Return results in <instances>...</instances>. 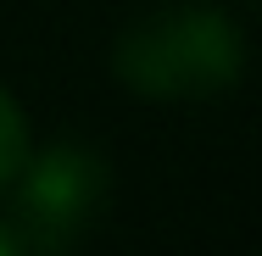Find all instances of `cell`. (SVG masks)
<instances>
[{
    "mask_svg": "<svg viewBox=\"0 0 262 256\" xmlns=\"http://www.w3.org/2000/svg\"><path fill=\"white\" fill-rule=\"evenodd\" d=\"M246 67L234 22L212 6H167L117 39V78L145 95H212Z\"/></svg>",
    "mask_w": 262,
    "mask_h": 256,
    "instance_id": "1",
    "label": "cell"
},
{
    "mask_svg": "<svg viewBox=\"0 0 262 256\" xmlns=\"http://www.w3.org/2000/svg\"><path fill=\"white\" fill-rule=\"evenodd\" d=\"M0 256H23V245H17V234L0 223Z\"/></svg>",
    "mask_w": 262,
    "mask_h": 256,
    "instance_id": "4",
    "label": "cell"
},
{
    "mask_svg": "<svg viewBox=\"0 0 262 256\" xmlns=\"http://www.w3.org/2000/svg\"><path fill=\"white\" fill-rule=\"evenodd\" d=\"M17 178V212L11 234L23 256H67L106 206V161L84 145H51L39 156H23Z\"/></svg>",
    "mask_w": 262,
    "mask_h": 256,
    "instance_id": "2",
    "label": "cell"
},
{
    "mask_svg": "<svg viewBox=\"0 0 262 256\" xmlns=\"http://www.w3.org/2000/svg\"><path fill=\"white\" fill-rule=\"evenodd\" d=\"M23 156H28V123H23L17 101L0 89V184H11V173L23 167Z\"/></svg>",
    "mask_w": 262,
    "mask_h": 256,
    "instance_id": "3",
    "label": "cell"
}]
</instances>
